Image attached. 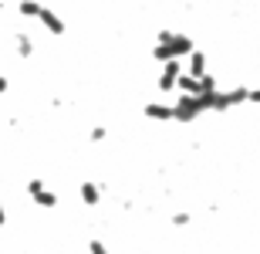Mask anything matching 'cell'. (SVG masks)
I'll return each mask as SVG.
<instances>
[{"instance_id": "cell-17", "label": "cell", "mask_w": 260, "mask_h": 254, "mask_svg": "<svg viewBox=\"0 0 260 254\" xmlns=\"http://www.w3.org/2000/svg\"><path fill=\"white\" fill-rule=\"evenodd\" d=\"M7 92H10V78H7V75H0V98L7 95Z\"/></svg>"}, {"instance_id": "cell-3", "label": "cell", "mask_w": 260, "mask_h": 254, "mask_svg": "<svg viewBox=\"0 0 260 254\" xmlns=\"http://www.w3.org/2000/svg\"><path fill=\"white\" fill-rule=\"evenodd\" d=\"M250 95V85H233V88H216L210 98V112H230V108H243Z\"/></svg>"}, {"instance_id": "cell-10", "label": "cell", "mask_w": 260, "mask_h": 254, "mask_svg": "<svg viewBox=\"0 0 260 254\" xmlns=\"http://www.w3.org/2000/svg\"><path fill=\"white\" fill-rule=\"evenodd\" d=\"M186 58H189V65H186V75H196V78H203V75L210 71V65H206V54H203V51L193 48Z\"/></svg>"}, {"instance_id": "cell-7", "label": "cell", "mask_w": 260, "mask_h": 254, "mask_svg": "<svg viewBox=\"0 0 260 254\" xmlns=\"http://www.w3.org/2000/svg\"><path fill=\"white\" fill-rule=\"evenodd\" d=\"M38 20H41V27L48 31L51 38H64V31H68V24H64V17H61L58 10H51V7H41Z\"/></svg>"}, {"instance_id": "cell-12", "label": "cell", "mask_w": 260, "mask_h": 254, "mask_svg": "<svg viewBox=\"0 0 260 254\" xmlns=\"http://www.w3.org/2000/svg\"><path fill=\"white\" fill-rule=\"evenodd\" d=\"M189 224H193V214H186V210L173 214V227H189Z\"/></svg>"}, {"instance_id": "cell-8", "label": "cell", "mask_w": 260, "mask_h": 254, "mask_svg": "<svg viewBox=\"0 0 260 254\" xmlns=\"http://www.w3.org/2000/svg\"><path fill=\"white\" fill-rule=\"evenodd\" d=\"M142 116L152 122H173V102H145Z\"/></svg>"}, {"instance_id": "cell-6", "label": "cell", "mask_w": 260, "mask_h": 254, "mask_svg": "<svg viewBox=\"0 0 260 254\" xmlns=\"http://www.w3.org/2000/svg\"><path fill=\"white\" fill-rule=\"evenodd\" d=\"M10 51H14V54H17V58H34V54H38V41L30 38L27 31H10Z\"/></svg>"}, {"instance_id": "cell-9", "label": "cell", "mask_w": 260, "mask_h": 254, "mask_svg": "<svg viewBox=\"0 0 260 254\" xmlns=\"http://www.w3.org/2000/svg\"><path fill=\"white\" fill-rule=\"evenodd\" d=\"M78 200H81L85 207H91V210H95V207L102 204V186L91 183V180H81V183H78Z\"/></svg>"}, {"instance_id": "cell-1", "label": "cell", "mask_w": 260, "mask_h": 254, "mask_svg": "<svg viewBox=\"0 0 260 254\" xmlns=\"http://www.w3.org/2000/svg\"><path fill=\"white\" fill-rule=\"evenodd\" d=\"M196 48V41L186 34V31H176V27H162L159 38L152 44V61H173V58H186L189 51Z\"/></svg>"}, {"instance_id": "cell-4", "label": "cell", "mask_w": 260, "mask_h": 254, "mask_svg": "<svg viewBox=\"0 0 260 254\" xmlns=\"http://www.w3.org/2000/svg\"><path fill=\"white\" fill-rule=\"evenodd\" d=\"M27 196H30V204L41 207V210H58V207H61V196L54 193L44 180H38V176H30V180H27Z\"/></svg>"}, {"instance_id": "cell-14", "label": "cell", "mask_w": 260, "mask_h": 254, "mask_svg": "<svg viewBox=\"0 0 260 254\" xmlns=\"http://www.w3.org/2000/svg\"><path fill=\"white\" fill-rule=\"evenodd\" d=\"M88 251H95V254H108V247H105V241L91 237V241H88Z\"/></svg>"}, {"instance_id": "cell-16", "label": "cell", "mask_w": 260, "mask_h": 254, "mask_svg": "<svg viewBox=\"0 0 260 254\" xmlns=\"http://www.w3.org/2000/svg\"><path fill=\"white\" fill-rule=\"evenodd\" d=\"M247 105H260V85L250 88V95H247Z\"/></svg>"}, {"instance_id": "cell-13", "label": "cell", "mask_w": 260, "mask_h": 254, "mask_svg": "<svg viewBox=\"0 0 260 254\" xmlns=\"http://www.w3.org/2000/svg\"><path fill=\"white\" fill-rule=\"evenodd\" d=\"M105 136H108V129H105V126H95L91 132H88V139H91V143H102Z\"/></svg>"}, {"instance_id": "cell-15", "label": "cell", "mask_w": 260, "mask_h": 254, "mask_svg": "<svg viewBox=\"0 0 260 254\" xmlns=\"http://www.w3.org/2000/svg\"><path fill=\"white\" fill-rule=\"evenodd\" d=\"M7 220H10V207H7V200L0 196V227H7Z\"/></svg>"}, {"instance_id": "cell-11", "label": "cell", "mask_w": 260, "mask_h": 254, "mask_svg": "<svg viewBox=\"0 0 260 254\" xmlns=\"http://www.w3.org/2000/svg\"><path fill=\"white\" fill-rule=\"evenodd\" d=\"M41 7H44L41 0H17V14H20L24 20H38Z\"/></svg>"}, {"instance_id": "cell-2", "label": "cell", "mask_w": 260, "mask_h": 254, "mask_svg": "<svg viewBox=\"0 0 260 254\" xmlns=\"http://www.w3.org/2000/svg\"><path fill=\"white\" fill-rule=\"evenodd\" d=\"M203 112H210V105H206V98H203V95L176 92V98H173V122H179V126H193Z\"/></svg>"}, {"instance_id": "cell-5", "label": "cell", "mask_w": 260, "mask_h": 254, "mask_svg": "<svg viewBox=\"0 0 260 254\" xmlns=\"http://www.w3.org/2000/svg\"><path fill=\"white\" fill-rule=\"evenodd\" d=\"M179 75H183V65H179V58L162 61V68H159V81H155L159 95H173L176 85H179Z\"/></svg>"}]
</instances>
